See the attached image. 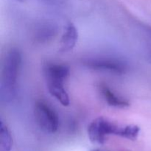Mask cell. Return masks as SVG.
<instances>
[{"label": "cell", "mask_w": 151, "mask_h": 151, "mask_svg": "<svg viewBox=\"0 0 151 151\" xmlns=\"http://www.w3.org/2000/svg\"><path fill=\"white\" fill-rule=\"evenodd\" d=\"M83 64L89 69L122 75L126 72V66L121 60L109 58H88L83 60Z\"/></svg>", "instance_id": "3957f363"}, {"label": "cell", "mask_w": 151, "mask_h": 151, "mask_svg": "<svg viewBox=\"0 0 151 151\" xmlns=\"http://www.w3.org/2000/svg\"><path fill=\"white\" fill-rule=\"evenodd\" d=\"M35 120L40 128L49 134H54L58 129L59 119L57 113L44 101H38L34 109Z\"/></svg>", "instance_id": "7a4b0ae2"}, {"label": "cell", "mask_w": 151, "mask_h": 151, "mask_svg": "<svg viewBox=\"0 0 151 151\" xmlns=\"http://www.w3.org/2000/svg\"><path fill=\"white\" fill-rule=\"evenodd\" d=\"M44 71L46 80H60L65 81L70 74V70L68 66L57 63H49L44 67Z\"/></svg>", "instance_id": "52a82bcc"}, {"label": "cell", "mask_w": 151, "mask_h": 151, "mask_svg": "<svg viewBox=\"0 0 151 151\" xmlns=\"http://www.w3.org/2000/svg\"><path fill=\"white\" fill-rule=\"evenodd\" d=\"M22 63V55L19 50L11 48L7 52L1 66V98L5 102L11 101L16 92L18 75Z\"/></svg>", "instance_id": "6da1fadb"}, {"label": "cell", "mask_w": 151, "mask_h": 151, "mask_svg": "<svg viewBox=\"0 0 151 151\" xmlns=\"http://www.w3.org/2000/svg\"><path fill=\"white\" fill-rule=\"evenodd\" d=\"M13 138L7 125L2 120L0 122V151H10Z\"/></svg>", "instance_id": "9c48e42d"}, {"label": "cell", "mask_w": 151, "mask_h": 151, "mask_svg": "<svg viewBox=\"0 0 151 151\" xmlns=\"http://www.w3.org/2000/svg\"><path fill=\"white\" fill-rule=\"evenodd\" d=\"M107 119L100 116L94 119L88 126V136L90 141L93 143L103 145L107 137L106 132Z\"/></svg>", "instance_id": "277c9868"}, {"label": "cell", "mask_w": 151, "mask_h": 151, "mask_svg": "<svg viewBox=\"0 0 151 151\" xmlns=\"http://www.w3.org/2000/svg\"><path fill=\"white\" fill-rule=\"evenodd\" d=\"M91 151H100V150H91Z\"/></svg>", "instance_id": "8fae6325"}, {"label": "cell", "mask_w": 151, "mask_h": 151, "mask_svg": "<svg viewBox=\"0 0 151 151\" xmlns=\"http://www.w3.org/2000/svg\"><path fill=\"white\" fill-rule=\"evenodd\" d=\"M78 40V31L75 24L69 22L65 27V30L60 39V50L63 52L72 51Z\"/></svg>", "instance_id": "8992f818"}, {"label": "cell", "mask_w": 151, "mask_h": 151, "mask_svg": "<svg viewBox=\"0 0 151 151\" xmlns=\"http://www.w3.org/2000/svg\"><path fill=\"white\" fill-rule=\"evenodd\" d=\"M47 88L50 94L54 97L63 106H68L70 103L69 94L65 89L64 81L60 80H47Z\"/></svg>", "instance_id": "5b68a950"}, {"label": "cell", "mask_w": 151, "mask_h": 151, "mask_svg": "<svg viewBox=\"0 0 151 151\" xmlns=\"http://www.w3.org/2000/svg\"><path fill=\"white\" fill-rule=\"evenodd\" d=\"M100 91L103 95V98H104L105 101L110 106L119 108V109H124V108L130 106V103L126 99L116 95L106 84H100Z\"/></svg>", "instance_id": "ba28073f"}, {"label": "cell", "mask_w": 151, "mask_h": 151, "mask_svg": "<svg viewBox=\"0 0 151 151\" xmlns=\"http://www.w3.org/2000/svg\"><path fill=\"white\" fill-rule=\"evenodd\" d=\"M55 29L52 26L50 25H44V27L41 26L40 27L39 32H38V38L40 40H45L47 41L49 38L52 36V34H54Z\"/></svg>", "instance_id": "30bf717a"}]
</instances>
